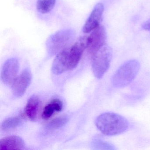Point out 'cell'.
Listing matches in <instances>:
<instances>
[{
    "label": "cell",
    "mask_w": 150,
    "mask_h": 150,
    "mask_svg": "<svg viewBox=\"0 0 150 150\" xmlns=\"http://www.w3.org/2000/svg\"><path fill=\"white\" fill-rule=\"evenodd\" d=\"M95 124L99 131L106 136H115L128 129V120L121 115L113 112L102 113L96 119Z\"/></svg>",
    "instance_id": "cell-1"
},
{
    "label": "cell",
    "mask_w": 150,
    "mask_h": 150,
    "mask_svg": "<svg viewBox=\"0 0 150 150\" xmlns=\"http://www.w3.org/2000/svg\"><path fill=\"white\" fill-rule=\"evenodd\" d=\"M139 68L140 64L136 59L125 62L117 70L112 77L113 86L118 88L127 86L135 79Z\"/></svg>",
    "instance_id": "cell-2"
},
{
    "label": "cell",
    "mask_w": 150,
    "mask_h": 150,
    "mask_svg": "<svg viewBox=\"0 0 150 150\" xmlns=\"http://www.w3.org/2000/svg\"><path fill=\"white\" fill-rule=\"evenodd\" d=\"M112 57V49L106 45L102 46L91 57L92 71L96 78L100 79L104 76L110 66Z\"/></svg>",
    "instance_id": "cell-3"
},
{
    "label": "cell",
    "mask_w": 150,
    "mask_h": 150,
    "mask_svg": "<svg viewBox=\"0 0 150 150\" xmlns=\"http://www.w3.org/2000/svg\"><path fill=\"white\" fill-rule=\"evenodd\" d=\"M74 32L71 29L63 30L56 32L49 37L46 42V46L49 53L55 54L60 52L73 41Z\"/></svg>",
    "instance_id": "cell-4"
},
{
    "label": "cell",
    "mask_w": 150,
    "mask_h": 150,
    "mask_svg": "<svg viewBox=\"0 0 150 150\" xmlns=\"http://www.w3.org/2000/svg\"><path fill=\"white\" fill-rule=\"evenodd\" d=\"M88 36L81 37L77 42L69 47V59L70 70L74 69L78 65L84 51L87 48Z\"/></svg>",
    "instance_id": "cell-5"
},
{
    "label": "cell",
    "mask_w": 150,
    "mask_h": 150,
    "mask_svg": "<svg viewBox=\"0 0 150 150\" xmlns=\"http://www.w3.org/2000/svg\"><path fill=\"white\" fill-rule=\"evenodd\" d=\"M107 40V33L105 28L100 25L93 30L88 36V52L91 57L100 49L105 45Z\"/></svg>",
    "instance_id": "cell-6"
},
{
    "label": "cell",
    "mask_w": 150,
    "mask_h": 150,
    "mask_svg": "<svg viewBox=\"0 0 150 150\" xmlns=\"http://www.w3.org/2000/svg\"><path fill=\"white\" fill-rule=\"evenodd\" d=\"M20 68L19 60L16 58H12L4 63L1 71V81L7 85H11L17 77Z\"/></svg>",
    "instance_id": "cell-7"
},
{
    "label": "cell",
    "mask_w": 150,
    "mask_h": 150,
    "mask_svg": "<svg viewBox=\"0 0 150 150\" xmlns=\"http://www.w3.org/2000/svg\"><path fill=\"white\" fill-rule=\"evenodd\" d=\"M31 79V71L28 68H26L16 77L12 85L13 94L17 97L22 96L30 85Z\"/></svg>",
    "instance_id": "cell-8"
},
{
    "label": "cell",
    "mask_w": 150,
    "mask_h": 150,
    "mask_svg": "<svg viewBox=\"0 0 150 150\" xmlns=\"http://www.w3.org/2000/svg\"><path fill=\"white\" fill-rule=\"evenodd\" d=\"M104 10L103 3H98L96 5L83 26L82 31L84 33H89L100 26Z\"/></svg>",
    "instance_id": "cell-9"
},
{
    "label": "cell",
    "mask_w": 150,
    "mask_h": 150,
    "mask_svg": "<svg viewBox=\"0 0 150 150\" xmlns=\"http://www.w3.org/2000/svg\"><path fill=\"white\" fill-rule=\"evenodd\" d=\"M69 50V47H67L58 53L52 67V73L59 75L70 70Z\"/></svg>",
    "instance_id": "cell-10"
},
{
    "label": "cell",
    "mask_w": 150,
    "mask_h": 150,
    "mask_svg": "<svg viewBox=\"0 0 150 150\" xmlns=\"http://www.w3.org/2000/svg\"><path fill=\"white\" fill-rule=\"evenodd\" d=\"M25 146L24 140L19 136L6 137L1 139L0 141L1 150H23Z\"/></svg>",
    "instance_id": "cell-11"
},
{
    "label": "cell",
    "mask_w": 150,
    "mask_h": 150,
    "mask_svg": "<svg viewBox=\"0 0 150 150\" xmlns=\"http://www.w3.org/2000/svg\"><path fill=\"white\" fill-rule=\"evenodd\" d=\"M40 102L38 97L35 95L31 96L28 100L25 107V113L31 121H35L37 118Z\"/></svg>",
    "instance_id": "cell-12"
},
{
    "label": "cell",
    "mask_w": 150,
    "mask_h": 150,
    "mask_svg": "<svg viewBox=\"0 0 150 150\" xmlns=\"http://www.w3.org/2000/svg\"><path fill=\"white\" fill-rule=\"evenodd\" d=\"M63 108V103L59 99H55L45 107L42 113V117L44 119L50 118L55 112H60Z\"/></svg>",
    "instance_id": "cell-13"
},
{
    "label": "cell",
    "mask_w": 150,
    "mask_h": 150,
    "mask_svg": "<svg viewBox=\"0 0 150 150\" xmlns=\"http://www.w3.org/2000/svg\"><path fill=\"white\" fill-rule=\"evenodd\" d=\"M22 121L21 117L16 116L9 117L4 120L1 125V129L3 131L13 129L19 126Z\"/></svg>",
    "instance_id": "cell-14"
},
{
    "label": "cell",
    "mask_w": 150,
    "mask_h": 150,
    "mask_svg": "<svg viewBox=\"0 0 150 150\" xmlns=\"http://www.w3.org/2000/svg\"><path fill=\"white\" fill-rule=\"evenodd\" d=\"M56 0H37V10L42 14L50 12L55 6Z\"/></svg>",
    "instance_id": "cell-15"
},
{
    "label": "cell",
    "mask_w": 150,
    "mask_h": 150,
    "mask_svg": "<svg viewBox=\"0 0 150 150\" xmlns=\"http://www.w3.org/2000/svg\"><path fill=\"white\" fill-rule=\"evenodd\" d=\"M68 121L69 117L66 116L59 117L51 121L47 125L46 128L49 130L57 129L66 125Z\"/></svg>",
    "instance_id": "cell-16"
},
{
    "label": "cell",
    "mask_w": 150,
    "mask_h": 150,
    "mask_svg": "<svg viewBox=\"0 0 150 150\" xmlns=\"http://www.w3.org/2000/svg\"><path fill=\"white\" fill-rule=\"evenodd\" d=\"M93 146L96 150H115L116 149L112 144L103 140H96L93 142Z\"/></svg>",
    "instance_id": "cell-17"
},
{
    "label": "cell",
    "mask_w": 150,
    "mask_h": 150,
    "mask_svg": "<svg viewBox=\"0 0 150 150\" xmlns=\"http://www.w3.org/2000/svg\"><path fill=\"white\" fill-rule=\"evenodd\" d=\"M142 28L144 30L150 31V19L142 24Z\"/></svg>",
    "instance_id": "cell-18"
}]
</instances>
